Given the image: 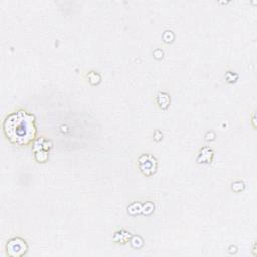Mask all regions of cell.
I'll use <instances>...</instances> for the list:
<instances>
[{
  "mask_svg": "<svg viewBox=\"0 0 257 257\" xmlns=\"http://www.w3.org/2000/svg\"><path fill=\"white\" fill-rule=\"evenodd\" d=\"M6 138L18 146L28 145L36 135L34 116L24 110H18L6 116L3 122Z\"/></svg>",
  "mask_w": 257,
  "mask_h": 257,
  "instance_id": "cell-1",
  "label": "cell"
},
{
  "mask_svg": "<svg viewBox=\"0 0 257 257\" xmlns=\"http://www.w3.org/2000/svg\"><path fill=\"white\" fill-rule=\"evenodd\" d=\"M27 250L25 242L20 238H14L7 243V253L10 256H21Z\"/></svg>",
  "mask_w": 257,
  "mask_h": 257,
  "instance_id": "cell-2",
  "label": "cell"
}]
</instances>
